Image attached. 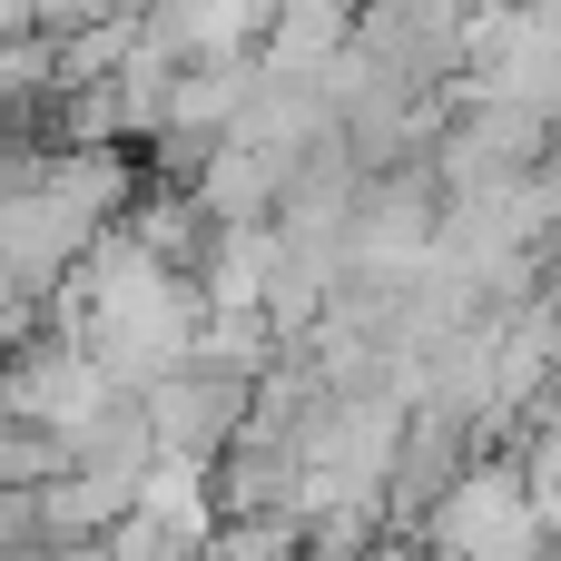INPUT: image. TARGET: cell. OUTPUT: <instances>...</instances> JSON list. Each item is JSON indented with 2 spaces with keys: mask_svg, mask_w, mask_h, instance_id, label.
Returning <instances> with one entry per match:
<instances>
[{
  "mask_svg": "<svg viewBox=\"0 0 561 561\" xmlns=\"http://www.w3.org/2000/svg\"><path fill=\"white\" fill-rule=\"evenodd\" d=\"M434 552L444 561H533L542 552L533 473H513V463L454 473V493H434Z\"/></svg>",
  "mask_w": 561,
  "mask_h": 561,
  "instance_id": "obj_1",
  "label": "cell"
}]
</instances>
